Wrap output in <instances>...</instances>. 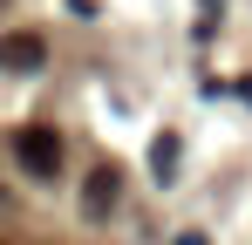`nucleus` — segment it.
I'll list each match as a JSON object with an SVG mask.
<instances>
[{"instance_id":"2","label":"nucleus","mask_w":252,"mask_h":245,"mask_svg":"<svg viewBox=\"0 0 252 245\" xmlns=\"http://www.w3.org/2000/svg\"><path fill=\"white\" fill-rule=\"evenodd\" d=\"M116 198H123V170H116V163H95L89 184H82V211H89V218H109Z\"/></svg>"},{"instance_id":"7","label":"nucleus","mask_w":252,"mask_h":245,"mask_svg":"<svg viewBox=\"0 0 252 245\" xmlns=\"http://www.w3.org/2000/svg\"><path fill=\"white\" fill-rule=\"evenodd\" d=\"M239 95H246V102H252V75H246V82H239Z\"/></svg>"},{"instance_id":"3","label":"nucleus","mask_w":252,"mask_h":245,"mask_svg":"<svg viewBox=\"0 0 252 245\" xmlns=\"http://www.w3.org/2000/svg\"><path fill=\"white\" fill-rule=\"evenodd\" d=\"M41 61H48L41 34H7V41H0V68H14V75H34Z\"/></svg>"},{"instance_id":"4","label":"nucleus","mask_w":252,"mask_h":245,"mask_svg":"<svg viewBox=\"0 0 252 245\" xmlns=\"http://www.w3.org/2000/svg\"><path fill=\"white\" fill-rule=\"evenodd\" d=\"M150 177H157V184H177V136H157V143H150Z\"/></svg>"},{"instance_id":"1","label":"nucleus","mask_w":252,"mask_h":245,"mask_svg":"<svg viewBox=\"0 0 252 245\" xmlns=\"http://www.w3.org/2000/svg\"><path fill=\"white\" fill-rule=\"evenodd\" d=\"M14 157H21L28 177H55L62 170V136L48 122H28V129H14Z\"/></svg>"},{"instance_id":"6","label":"nucleus","mask_w":252,"mask_h":245,"mask_svg":"<svg viewBox=\"0 0 252 245\" xmlns=\"http://www.w3.org/2000/svg\"><path fill=\"white\" fill-rule=\"evenodd\" d=\"M218 7H225V0H205V21H198V28H211V14H218Z\"/></svg>"},{"instance_id":"5","label":"nucleus","mask_w":252,"mask_h":245,"mask_svg":"<svg viewBox=\"0 0 252 245\" xmlns=\"http://www.w3.org/2000/svg\"><path fill=\"white\" fill-rule=\"evenodd\" d=\"M170 245H211V239H205V232H177Z\"/></svg>"}]
</instances>
